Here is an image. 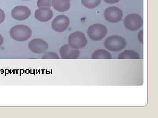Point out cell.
Here are the masks:
<instances>
[{
	"label": "cell",
	"mask_w": 158,
	"mask_h": 118,
	"mask_svg": "<svg viewBox=\"0 0 158 118\" xmlns=\"http://www.w3.org/2000/svg\"><path fill=\"white\" fill-rule=\"evenodd\" d=\"M43 59H59V56L54 52H47L42 56Z\"/></svg>",
	"instance_id": "obj_17"
},
{
	"label": "cell",
	"mask_w": 158,
	"mask_h": 118,
	"mask_svg": "<svg viewBox=\"0 0 158 118\" xmlns=\"http://www.w3.org/2000/svg\"><path fill=\"white\" fill-rule=\"evenodd\" d=\"M11 14L12 17L16 20H25L30 17L31 11L27 6H19L12 9Z\"/></svg>",
	"instance_id": "obj_9"
},
{
	"label": "cell",
	"mask_w": 158,
	"mask_h": 118,
	"mask_svg": "<svg viewBox=\"0 0 158 118\" xmlns=\"http://www.w3.org/2000/svg\"><path fill=\"white\" fill-rule=\"evenodd\" d=\"M52 1L53 0H38L37 2V6L39 8H50L52 6Z\"/></svg>",
	"instance_id": "obj_16"
},
{
	"label": "cell",
	"mask_w": 158,
	"mask_h": 118,
	"mask_svg": "<svg viewBox=\"0 0 158 118\" xmlns=\"http://www.w3.org/2000/svg\"><path fill=\"white\" fill-rule=\"evenodd\" d=\"M104 1L108 4H113L118 3L120 0H104Z\"/></svg>",
	"instance_id": "obj_19"
},
{
	"label": "cell",
	"mask_w": 158,
	"mask_h": 118,
	"mask_svg": "<svg viewBox=\"0 0 158 118\" xmlns=\"http://www.w3.org/2000/svg\"><path fill=\"white\" fill-rule=\"evenodd\" d=\"M104 17L109 22L113 23L118 22L122 18V11L115 6L109 7L105 10Z\"/></svg>",
	"instance_id": "obj_7"
},
{
	"label": "cell",
	"mask_w": 158,
	"mask_h": 118,
	"mask_svg": "<svg viewBox=\"0 0 158 118\" xmlns=\"http://www.w3.org/2000/svg\"><path fill=\"white\" fill-rule=\"evenodd\" d=\"M81 2L85 8L92 9L98 6L101 2V0H81Z\"/></svg>",
	"instance_id": "obj_15"
},
{
	"label": "cell",
	"mask_w": 158,
	"mask_h": 118,
	"mask_svg": "<svg viewBox=\"0 0 158 118\" xmlns=\"http://www.w3.org/2000/svg\"><path fill=\"white\" fill-rule=\"evenodd\" d=\"M5 18H6V14L5 12L2 9H0V24L4 22Z\"/></svg>",
	"instance_id": "obj_18"
},
{
	"label": "cell",
	"mask_w": 158,
	"mask_h": 118,
	"mask_svg": "<svg viewBox=\"0 0 158 118\" xmlns=\"http://www.w3.org/2000/svg\"><path fill=\"white\" fill-rule=\"evenodd\" d=\"M23 1H30V0H23Z\"/></svg>",
	"instance_id": "obj_21"
},
{
	"label": "cell",
	"mask_w": 158,
	"mask_h": 118,
	"mask_svg": "<svg viewBox=\"0 0 158 118\" xmlns=\"http://www.w3.org/2000/svg\"><path fill=\"white\" fill-rule=\"evenodd\" d=\"M124 24L125 27L129 30L137 31L143 26V18L138 14H129L125 18Z\"/></svg>",
	"instance_id": "obj_5"
},
{
	"label": "cell",
	"mask_w": 158,
	"mask_h": 118,
	"mask_svg": "<svg viewBox=\"0 0 158 118\" xmlns=\"http://www.w3.org/2000/svg\"><path fill=\"white\" fill-rule=\"evenodd\" d=\"M29 48L34 53L41 54L45 52L48 48V45L44 40L35 39L31 40L29 43Z\"/></svg>",
	"instance_id": "obj_8"
},
{
	"label": "cell",
	"mask_w": 158,
	"mask_h": 118,
	"mask_svg": "<svg viewBox=\"0 0 158 118\" xmlns=\"http://www.w3.org/2000/svg\"><path fill=\"white\" fill-rule=\"evenodd\" d=\"M70 23L69 18L63 14L58 15L52 22V28L57 33H62L67 30Z\"/></svg>",
	"instance_id": "obj_6"
},
{
	"label": "cell",
	"mask_w": 158,
	"mask_h": 118,
	"mask_svg": "<svg viewBox=\"0 0 158 118\" xmlns=\"http://www.w3.org/2000/svg\"><path fill=\"white\" fill-rule=\"evenodd\" d=\"M70 1H71V0H70Z\"/></svg>",
	"instance_id": "obj_22"
},
{
	"label": "cell",
	"mask_w": 158,
	"mask_h": 118,
	"mask_svg": "<svg viewBox=\"0 0 158 118\" xmlns=\"http://www.w3.org/2000/svg\"><path fill=\"white\" fill-rule=\"evenodd\" d=\"M60 53L62 58L65 59H77L80 54L79 49L72 48L69 44L63 45L60 49Z\"/></svg>",
	"instance_id": "obj_10"
},
{
	"label": "cell",
	"mask_w": 158,
	"mask_h": 118,
	"mask_svg": "<svg viewBox=\"0 0 158 118\" xmlns=\"http://www.w3.org/2000/svg\"><path fill=\"white\" fill-rule=\"evenodd\" d=\"M10 37L18 42H23L32 36V31L29 27L24 25H18L12 27L9 32Z\"/></svg>",
	"instance_id": "obj_1"
},
{
	"label": "cell",
	"mask_w": 158,
	"mask_h": 118,
	"mask_svg": "<svg viewBox=\"0 0 158 118\" xmlns=\"http://www.w3.org/2000/svg\"><path fill=\"white\" fill-rule=\"evenodd\" d=\"M107 32V28L102 24H94L90 26L87 30L88 37L94 41H99L103 39Z\"/></svg>",
	"instance_id": "obj_3"
},
{
	"label": "cell",
	"mask_w": 158,
	"mask_h": 118,
	"mask_svg": "<svg viewBox=\"0 0 158 118\" xmlns=\"http://www.w3.org/2000/svg\"><path fill=\"white\" fill-rule=\"evenodd\" d=\"M105 47L113 52L120 51L125 47L126 41L123 37L118 35H113L105 39Z\"/></svg>",
	"instance_id": "obj_2"
},
{
	"label": "cell",
	"mask_w": 158,
	"mask_h": 118,
	"mask_svg": "<svg viewBox=\"0 0 158 118\" xmlns=\"http://www.w3.org/2000/svg\"><path fill=\"white\" fill-rule=\"evenodd\" d=\"M140 55L134 50H126L122 52L118 55V59H139Z\"/></svg>",
	"instance_id": "obj_14"
},
{
	"label": "cell",
	"mask_w": 158,
	"mask_h": 118,
	"mask_svg": "<svg viewBox=\"0 0 158 118\" xmlns=\"http://www.w3.org/2000/svg\"><path fill=\"white\" fill-rule=\"evenodd\" d=\"M53 16V11L50 8L43 7L37 9L35 12L34 17L39 21L45 22L52 19Z\"/></svg>",
	"instance_id": "obj_11"
},
{
	"label": "cell",
	"mask_w": 158,
	"mask_h": 118,
	"mask_svg": "<svg viewBox=\"0 0 158 118\" xmlns=\"http://www.w3.org/2000/svg\"><path fill=\"white\" fill-rule=\"evenodd\" d=\"M52 5L56 11L65 12L70 8V0H53Z\"/></svg>",
	"instance_id": "obj_12"
},
{
	"label": "cell",
	"mask_w": 158,
	"mask_h": 118,
	"mask_svg": "<svg viewBox=\"0 0 158 118\" xmlns=\"http://www.w3.org/2000/svg\"><path fill=\"white\" fill-rule=\"evenodd\" d=\"M93 59H111L112 58L111 54L105 49H98L94 52L91 55Z\"/></svg>",
	"instance_id": "obj_13"
},
{
	"label": "cell",
	"mask_w": 158,
	"mask_h": 118,
	"mask_svg": "<svg viewBox=\"0 0 158 118\" xmlns=\"http://www.w3.org/2000/svg\"><path fill=\"white\" fill-rule=\"evenodd\" d=\"M3 42H4V38L0 34V46L2 45Z\"/></svg>",
	"instance_id": "obj_20"
},
{
	"label": "cell",
	"mask_w": 158,
	"mask_h": 118,
	"mask_svg": "<svg viewBox=\"0 0 158 118\" xmlns=\"http://www.w3.org/2000/svg\"><path fill=\"white\" fill-rule=\"evenodd\" d=\"M88 40L85 34L80 31L74 32L68 38L69 45L76 49L84 48L87 45Z\"/></svg>",
	"instance_id": "obj_4"
}]
</instances>
